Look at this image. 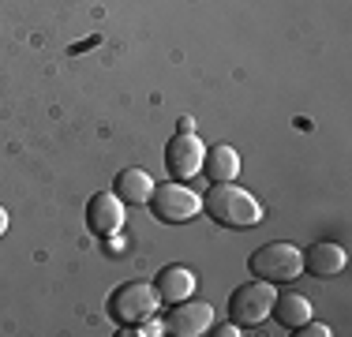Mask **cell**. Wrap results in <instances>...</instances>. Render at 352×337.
I'll list each match as a JSON object with an SVG mask.
<instances>
[{
    "label": "cell",
    "instance_id": "obj_1",
    "mask_svg": "<svg viewBox=\"0 0 352 337\" xmlns=\"http://www.w3.org/2000/svg\"><path fill=\"white\" fill-rule=\"evenodd\" d=\"M203 210L214 217L217 225H225V229H251V225L263 221V206H258V199L244 191L240 184H214L210 191H206L203 199Z\"/></svg>",
    "mask_w": 352,
    "mask_h": 337
},
{
    "label": "cell",
    "instance_id": "obj_2",
    "mask_svg": "<svg viewBox=\"0 0 352 337\" xmlns=\"http://www.w3.org/2000/svg\"><path fill=\"white\" fill-rule=\"evenodd\" d=\"M157 307H162V300H157V289L150 281H124L120 289H113V296H109V315L120 326L146 323V318H154Z\"/></svg>",
    "mask_w": 352,
    "mask_h": 337
},
{
    "label": "cell",
    "instance_id": "obj_3",
    "mask_svg": "<svg viewBox=\"0 0 352 337\" xmlns=\"http://www.w3.org/2000/svg\"><path fill=\"white\" fill-rule=\"evenodd\" d=\"M248 270L255 277H263V281H270V285H285V281L304 274V259H300V248L274 240V243H263V248L248 259Z\"/></svg>",
    "mask_w": 352,
    "mask_h": 337
},
{
    "label": "cell",
    "instance_id": "obj_4",
    "mask_svg": "<svg viewBox=\"0 0 352 337\" xmlns=\"http://www.w3.org/2000/svg\"><path fill=\"white\" fill-rule=\"evenodd\" d=\"M150 210H154V217L165 225H184L195 214H203V199L180 180L176 184H154V191H150Z\"/></svg>",
    "mask_w": 352,
    "mask_h": 337
},
{
    "label": "cell",
    "instance_id": "obj_5",
    "mask_svg": "<svg viewBox=\"0 0 352 337\" xmlns=\"http://www.w3.org/2000/svg\"><path fill=\"white\" fill-rule=\"evenodd\" d=\"M274 285L263 281V277H255V281L240 285L236 292H232L229 300V318L240 326V330H251V326L266 323L270 318V307H274Z\"/></svg>",
    "mask_w": 352,
    "mask_h": 337
},
{
    "label": "cell",
    "instance_id": "obj_6",
    "mask_svg": "<svg viewBox=\"0 0 352 337\" xmlns=\"http://www.w3.org/2000/svg\"><path fill=\"white\" fill-rule=\"evenodd\" d=\"M165 334H176V337H203L214 330V307L206 300H180V303H169V315H165Z\"/></svg>",
    "mask_w": 352,
    "mask_h": 337
},
{
    "label": "cell",
    "instance_id": "obj_7",
    "mask_svg": "<svg viewBox=\"0 0 352 337\" xmlns=\"http://www.w3.org/2000/svg\"><path fill=\"white\" fill-rule=\"evenodd\" d=\"M203 157L206 146L199 142L195 131H176L165 146V168H169L173 180H191V176L203 173Z\"/></svg>",
    "mask_w": 352,
    "mask_h": 337
},
{
    "label": "cell",
    "instance_id": "obj_8",
    "mask_svg": "<svg viewBox=\"0 0 352 337\" xmlns=\"http://www.w3.org/2000/svg\"><path fill=\"white\" fill-rule=\"evenodd\" d=\"M124 202L116 191H98V195H90L87 202V225H90V232H98V236H116L124 229Z\"/></svg>",
    "mask_w": 352,
    "mask_h": 337
},
{
    "label": "cell",
    "instance_id": "obj_9",
    "mask_svg": "<svg viewBox=\"0 0 352 337\" xmlns=\"http://www.w3.org/2000/svg\"><path fill=\"white\" fill-rule=\"evenodd\" d=\"M300 259H304V274H311V277H333V274L345 270V248L333 243V240L311 243Z\"/></svg>",
    "mask_w": 352,
    "mask_h": 337
},
{
    "label": "cell",
    "instance_id": "obj_10",
    "mask_svg": "<svg viewBox=\"0 0 352 337\" xmlns=\"http://www.w3.org/2000/svg\"><path fill=\"white\" fill-rule=\"evenodd\" d=\"M154 289H157V300L162 303H180L195 292V274L188 266L173 263V266H162L154 277Z\"/></svg>",
    "mask_w": 352,
    "mask_h": 337
},
{
    "label": "cell",
    "instance_id": "obj_11",
    "mask_svg": "<svg viewBox=\"0 0 352 337\" xmlns=\"http://www.w3.org/2000/svg\"><path fill=\"white\" fill-rule=\"evenodd\" d=\"M203 173L210 184H229L240 176V154L229 146V142H217V146L206 150L203 157Z\"/></svg>",
    "mask_w": 352,
    "mask_h": 337
},
{
    "label": "cell",
    "instance_id": "obj_12",
    "mask_svg": "<svg viewBox=\"0 0 352 337\" xmlns=\"http://www.w3.org/2000/svg\"><path fill=\"white\" fill-rule=\"evenodd\" d=\"M116 195H120L124 206H142L150 202V191H154V176L146 168H120L116 173Z\"/></svg>",
    "mask_w": 352,
    "mask_h": 337
},
{
    "label": "cell",
    "instance_id": "obj_13",
    "mask_svg": "<svg viewBox=\"0 0 352 337\" xmlns=\"http://www.w3.org/2000/svg\"><path fill=\"white\" fill-rule=\"evenodd\" d=\"M270 315L278 318L285 330H296V326H304L311 318V300L304 292H281V296H274Z\"/></svg>",
    "mask_w": 352,
    "mask_h": 337
},
{
    "label": "cell",
    "instance_id": "obj_14",
    "mask_svg": "<svg viewBox=\"0 0 352 337\" xmlns=\"http://www.w3.org/2000/svg\"><path fill=\"white\" fill-rule=\"evenodd\" d=\"M292 337H330V326H326V323H315V318H307L304 326H296V330H292Z\"/></svg>",
    "mask_w": 352,
    "mask_h": 337
},
{
    "label": "cell",
    "instance_id": "obj_15",
    "mask_svg": "<svg viewBox=\"0 0 352 337\" xmlns=\"http://www.w3.org/2000/svg\"><path fill=\"white\" fill-rule=\"evenodd\" d=\"M214 334H217V337H232V334H240V326H236V323H229V326H217Z\"/></svg>",
    "mask_w": 352,
    "mask_h": 337
},
{
    "label": "cell",
    "instance_id": "obj_16",
    "mask_svg": "<svg viewBox=\"0 0 352 337\" xmlns=\"http://www.w3.org/2000/svg\"><path fill=\"white\" fill-rule=\"evenodd\" d=\"M176 131H195V120H191V116H180V124H176Z\"/></svg>",
    "mask_w": 352,
    "mask_h": 337
},
{
    "label": "cell",
    "instance_id": "obj_17",
    "mask_svg": "<svg viewBox=\"0 0 352 337\" xmlns=\"http://www.w3.org/2000/svg\"><path fill=\"white\" fill-rule=\"evenodd\" d=\"M4 232H8V210L0 206V236H4Z\"/></svg>",
    "mask_w": 352,
    "mask_h": 337
}]
</instances>
